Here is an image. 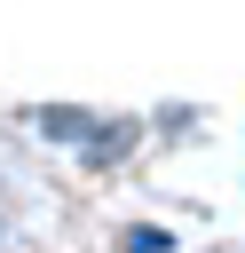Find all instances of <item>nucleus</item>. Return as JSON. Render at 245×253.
<instances>
[{
  "label": "nucleus",
  "instance_id": "1",
  "mask_svg": "<svg viewBox=\"0 0 245 253\" xmlns=\"http://www.w3.org/2000/svg\"><path fill=\"white\" fill-rule=\"evenodd\" d=\"M40 126H47V134H95L87 111H40Z\"/></svg>",
  "mask_w": 245,
  "mask_h": 253
}]
</instances>
